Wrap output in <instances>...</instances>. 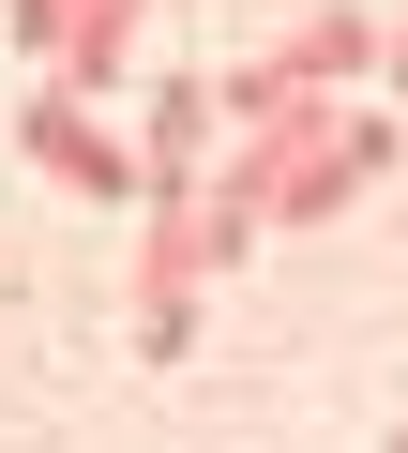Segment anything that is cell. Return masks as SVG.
<instances>
[{
    "mask_svg": "<svg viewBox=\"0 0 408 453\" xmlns=\"http://www.w3.org/2000/svg\"><path fill=\"white\" fill-rule=\"evenodd\" d=\"M16 46H31V61H61V46H76V0H16Z\"/></svg>",
    "mask_w": 408,
    "mask_h": 453,
    "instance_id": "277c9868",
    "label": "cell"
},
{
    "mask_svg": "<svg viewBox=\"0 0 408 453\" xmlns=\"http://www.w3.org/2000/svg\"><path fill=\"white\" fill-rule=\"evenodd\" d=\"M16 151H31L46 181H76V196H136V181H151V166L91 121V91H31V106H16Z\"/></svg>",
    "mask_w": 408,
    "mask_h": 453,
    "instance_id": "6da1fadb",
    "label": "cell"
},
{
    "mask_svg": "<svg viewBox=\"0 0 408 453\" xmlns=\"http://www.w3.org/2000/svg\"><path fill=\"white\" fill-rule=\"evenodd\" d=\"M393 453H408V423H393Z\"/></svg>",
    "mask_w": 408,
    "mask_h": 453,
    "instance_id": "8992f818",
    "label": "cell"
},
{
    "mask_svg": "<svg viewBox=\"0 0 408 453\" xmlns=\"http://www.w3.org/2000/svg\"><path fill=\"white\" fill-rule=\"evenodd\" d=\"M196 136H212V91L166 76V91H151V181H196Z\"/></svg>",
    "mask_w": 408,
    "mask_h": 453,
    "instance_id": "3957f363",
    "label": "cell"
},
{
    "mask_svg": "<svg viewBox=\"0 0 408 453\" xmlns=\"http://www.w3.org/2000/svg\"><path fill=\"white\" fill-rule=\"evenodd\" d=\"M136 31H151V0H76V46H61V91H121V76H136Z\"/></svg>",
    "mask_w": 408,
    "mask_h": 453,
    "instance_id": "7a4b0ae2",
    "label": "cell"
},
{
    "mask_svg": "<svg viewBox=\"0 0 408 453\" xmlns=\"http://www.w3.org/2000/svg\"><path fill=\"white\" fill-rule=\"evenodd\" d=\"M378 61H393V76H408V31H378Z\"/></svg>",
    "mask_w": 408,
    "mask_h": 453,
    "instance_id": "5b68a950",
    "label": "cell"
}]
</instances>
